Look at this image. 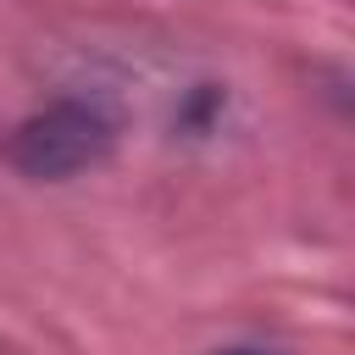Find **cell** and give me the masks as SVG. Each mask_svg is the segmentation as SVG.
<instances>
[{
    "label": "cell",
    "mask_w": 355,
    "mask_h": 355,
    "mask_svg": "<svg viewBox=\"0 0 355 355\" xmlns=\"http://www.w3.org/2000/svg\"><path fill=\"white\" fill-rule=\"evenodd\" d=\"M111 139H116V128H111V116L100 105H89V100H55V105H44V111H33L28 122L11 128L6 161L22 178H33V183H61L72 172L105 161Z\"/></svg>",
    "instance_id": "1"
},
{
    "label": "cell",
    "mask_w": 355,
    "mask_h": 355,
    "mask_svg": "<svg viewBox=\"0 0 355 355\" xmlns=\"http://www.w3.org/2000/svg\"><path fill=\"white\" fill-rule=\"evenodd\" d=\"M222 355H261V349H222Z\"/></svg>",
    "instance_id": "2"
}]
</instances>
